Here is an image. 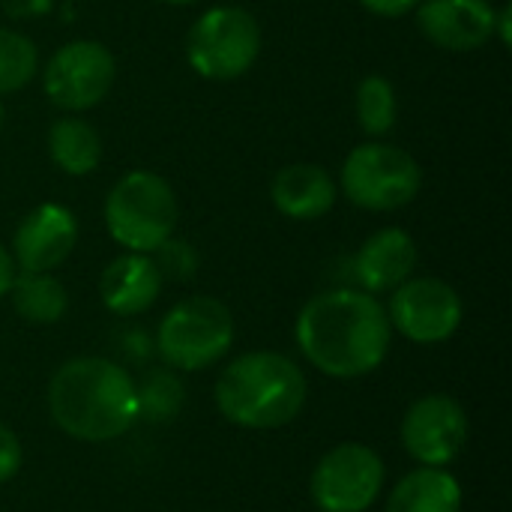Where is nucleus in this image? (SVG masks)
I'll use <instances>...</instances> for the list:
<instances>
[{"label": "nucleus", "mask_w": 512, "mask_h": 512, "mask_svg": "<svg viewBox=\"0 0 512 512\" xmlns=\"http://www.w3.org/2000/svg\"><path fill=\"white\" fill-rule=\"evenodd\" d=\"M39 78L57 111L84 114L108 99L117 81V60L99 39H69L45 60Z\"/></svg>", "instance_id": "6e6552de"}, {"label": "nucleus", "mask_w": 512, "mask_h": 512, "mask_svg": "<svg viewBox=\"0 0 512 512\" xmlns=\"http://www.w3.org/2000/svg\"><path fill=\"white\" fill-rule=\"evenodd\" d=\"M165 279L153 255L120 252L111 258L99 276V300L117 318H138L156 306L162 297Z\"/></svg>", "instance_id": "2eb2a0df"}, {"label": "nucleus", "mask_w": 512, "mask_h": 512, "mask_svg": "<svg viewBox=\"0 0 512 512\" xmlns=\"http://www.w3.org/2000/svg\"><path fill=\"white\" fill-rule=\"evenodd\" d=\"M153 261L165 282H189V279H195V273L201 267L198 249L189 240H180L177 234L153 252Z\"/></svg>", "instance_id": "5701e85b"}, {"label": "nucleus", "mask_w": 512, "mask_h": 512, "mask_svg": "<svg viewBox=\"0 0 512 512\" xmlns=\"http://www.w3.org/2000/svg\"><path fill=\"white\" fill-rule=\"evenodd\" d=\"M3 126H6V108H3V102H0V132H3Z\"/></svg>", "instance_id": "7c9ffc66"}, {"label": "nucleus", "mask_w": 512, "mask_h": 512, "mask_svg": "<svg viewBox=\"0 0 512 512\" xmlns=\"http://www.w3.org/2000/svg\"><path fill=\"white\" fill-rule=\"evenodd\" d=\"M357 3L378 18H402L408 12H414L420 0H357Z\"/></svg>", "instance_id": "a878e982"}, {"label": "nucleus", "mask_w": 512, "mask_h": 512, "mask_svg": "<svg viewBox=\"0 0 512 512\" xmlns=\"http://www.w3.org/2000/svg\"><path fill=\"white\" fill-rule=\"evenodd\" d=\"M309 399V381L297 360L282 351H246L216 378V411L237 429L273 432L291 426Z\"/></svg>", "instance_id": "7ed1b4c3"}, {"label": "nucleus", "mask_w": 512, "mask_h": 512, "mask_svg": "<svg viewBox=\"0 0 512 512\" xmlns=\"http://www.w3.org/2000/svg\"><path fill=\"white\" fill-rule=\"evenodd\" d=\"M39 75L36 42L12 27H0V99L24 90Z\"/></svg>", "instance_id": "4be33fe9"}, {"label": "nucleus", "mask_w": 512, "mask_h": 512, "mask_svg": "<svg viewBox=\"0 0 512 512\" xmlns=\"http://www.w3.org/2000/svg\"><path fill=\"white\" fill-rule=\"evenodd\" d=\"M0 9L15 21H30L48 15L54 9V0H0Z\"/></svg>", "instance_id": "393cba45"}, {"label": "nucleus", "mask_w": 512, "mask_h": 512, "mask_svg": "<svg viewBox=\"0 0 512 512\" xmlns=\"http://www.w3.org/2000/svg\"><path fill=\"white\" fill-rule=\"evenodd\" d=\"M387 318L393 333L414 345L450 342L465 321L462 294L438 276H411L390 291Z\"/></svg>", "instance_id": "9d476101"}, {"label": "nucleus", "mask_w": 512, "mask_h": 512, "mask_svg": "<svg viewBox=\"0 0 512 512\" xmlns=\"http://www.w3.org/2000/svg\"><path fill=\"white\" fill-rule=\"evenodd\" d=\"M120 348H123L126 357H132V360H138V363H144L150 354H156L153 339H150L144 330H126L123 339H120Z\"/></svg>", "instance_id": "bb28decb"}, {"label": "nucleus", "mask_w": 512, "mask_h": 512, "mask_svg": "<svg viewBox=\"0 0 512 512\" xmlns=\"http://www.w3.org/2000/svg\"><path fill=\"white\" fill-rule=\"evenodd\" d=\"M414 12L420 33L444 51L468 54L495 39L498 6L492 0H420Z\"/></svg>", "instance_id": "ddd939ff"}, {"label": "nucleus", "mask_w": 512, "mask_h": 512, "mask_svg": "<svg viewBox=\"0 0 512 512\" xmlns=\"http://www.w3.org/2000/svg\"><path fill=\"white\" fill-rule=\"evenodd\" d=\"M264 33L258 18L234 3L204 9L186 33V63L204 81H237L261 57Z\"/></svg>", "instance_id": "0eeeda50"}, {"label": "nucleus", "mask_w": 512, "mask_h": 512, "mask_svg": "<svg viewBox=\"0 0 512 512\" xmlns=\"http://www.w3.org/2000/svg\"><path fill=\"white\" fill-rule=\"evenodd\" d=\"M21 465H24L21 441H18V435L6 423H0V486L9 483V480H15L18 471H21Z\"/></svg>", "instance_id": "b1692460"}, {"label": "nucleus", "mask_w": 512, "mask_h": 512, "mask_svg": "<svg viewBox=\"0 0 512 512\" xmlns=\"http://www.w3.org/2000/svg\"><path fill=\"white\" fill-rule=\"evenodd\" d=\"M102 222L108 237L123 252L153 255L177 234L180 201L162 174L150 168H132L111 183L102 204Z\"/></svg>", "instance_id": "20e7f679"}, {"label": "nucleus", "mask_w": 512, "mask_h": 512, "mask_svg": "<svg viewBox=\"0 0 512 512\" xmlns=\"http://www.w3.org/2000/svg\"><path fill=\"white\" fill-rule=\"evenodd\" d=\"M234 336L237 324L231 309L210 294H192L162 315L153 348L174 372H204L228 357Z\"/></svg>", "instance_id": "39448f33"}, {"label": "nucleus", "mask_w": 512, "mask_h": 512, "mask_svg": "<svg viewBox=\"0 0 512 512\" xmlns=\"http://www.w3.org/2000/svg\"><path fill=\"white\" fill-rule=\"evenodd\" d=\"M78 237L75 213L60 201H42L15 225L9 255L18 273H54L72 258Z\"/></svg>", "instance_id": "f8f14e48"}, {"label": "nucleus", "mask_w": 512, "mask_h": 512, "mask_svg": "<svg viewBox=\"0 0 512 512\" xmlns=\"http://www.w3.org/2000/svg\"><path fill=\"white\" fill-rule=\"evenodd\" d=\"M294 339L312 369L336 381H354L384 366L393 348V327L387 306L375 294L339 285L303 303Z\"/></svg>", "instance_id": "f257e3e1"}, {"label": "nucleus", "mask_w": 512, "mask_h": 512, "mask_svg": "<svg viewBox=\"0 0 512 512\" xmlns=\"http://www.w3.org/2000/svg\"><path fill=\"white\" fill-rule=\"evenodd\" d=\"M45 150L51 165L66 177H90L105 156V141L99 129L81 114H60L45 135Z\"/></svg>", "instance_id": "f3484780"}, {"label": "nucleus", "mask_w": 512, "mask_h": 512, "mask_svg": "<svg viewBox=\"0 0 512 512\" xmlns=\"http://www.w3.org/2000/svg\"><path fill=\"white\" fill-rule=\"evenodd\" d=\"M495 39L507 48L512 42V6L504 3L498 6V15H495Z\"/></svg>", "instance_id": "c85d7f7f"}, {"label": "nucleus", "mask_w": 512, "mask_h": 512, "mask_svg": "<svg viewBox=\"0 0 512 512\" xmlns=\"http://www.w3.org/2000/svg\"><path fill=\"white\" fill-rule=\"evenodd\" d=\"M45 402L51 423L81 444H108L138 426L135 378L108 357H72L57 366Z\"/></svg>", "instance_id": "f03ea898"}, {"label": "nucleus", "mask_w": 512, "mask_h": 512, "mask_svg": "<svg viewBox=\"0 0 512 512\" xmlns=\"http://www.w3.org/2000/svg\"><path fill=\"white\" fill-rule=\"evenodd\" d=\"M273 207L294 222H318L339 201L336 177L318 162H288L270 180Z\"/></svg>", "instance_id": "dca6fc26"}, {"label": "nucleus", "mask_w": 512, "mask_h": 512, "mask_svg": "<svg viewBox=\"0 0 512 512\" xmlns=\"http://www.w3.org/2000/svg\"><path fill=\"white\" fill-rule=\"evenodd\" d=\"M465 492L447 468H414L390 492L387 512H462Z\"/></svg>", "instance_id": "a211bd4d"}, {"label": "nucleus", "mask_w": 512, "mask_h": 512, "mask_svg": "<svg viewBox=\"0 0 512 512\" xmlns=\"http://www.w3.org/2000/svg\"><path fill=\"white\" fill-rule=\"evenodd\" d=\"M387 486V465L378 450L345 441L327 450L312 477L309 498L318 512H366Z\"/></svg>", "instance_id": "1a4fd4ad"}, {"label": "nucleus", "mask_w": 512, "mask_h": 512, "mask_svg": "<svg viewBox=\"0 0 512 512\" xmlns=\"http://www.w3.org/2000/svg\"><path fill=\"white\" fill-rule=\"evenodd\" d=\"M417 264H420L417 240L405 228L387 225L369 234L357 246V252L351 255V279L354 288L378 297L408 282L417 273Z\"/></svg>", "instance_id": "4468645a"}, {"label": "nucleus", "mask_w": 512, "mask_h": 512, "mask_svg": "<svg viewBox=\"0 0 512 512\" xmlns=\"http://www.w3.org/2000/svg\"><path fill=\"white\" fill-rule=\"evenodd\" d=\"M6 297L15 315L33 327H51L69 312V291L54 273H15Z\"/></svg>", "instance_id": "6ab92c4d"}, {"label": "nucleus", "mask_w": 512, "mask_h": 512, "mask_svg": "<svg viewBox=\"0 0 512 512\" xmlns=\"http://www.w3.org/2000/svg\"><path fill=\"white\" fill-rule=\"evenodd\" d=\"M336 183L354 207L369 213H393L417 201L423 189V168L405 147L384 138H369L345 156Z\"/></svg>", "instance_id": "423d86ee"}, {"label": "nucleus", "mask_w": 512, "mask_h": 512, "mask_svg": "<svg viewBox=\"0 0 512 512\" xmlns=\"http://www.w3.org/2000/svg\"><path fill=\"white\" fill-rule=\"evenodd\" d=\"M165 6H192V3H198V0H162Z\"/></svg>", "instance_id": "c756f323"}, {"label": "nucleus", "mask_w": 512, "mask_h": 512, "mask_svg": "<svg viewBox=\"0 0 512 512\" xmlns=\"http://www.w3.org/2000/svg\"><path fill=\"white\" fill-rule=\"evenodd\" d=\"M354 117L366 138H387L399 120L396 84L381 72L363 75L354 90Z\"/></svg>", "instance_id": "aec40b11"}, {"label": "nucleus", "mask_w": 512, "mask_h": 512, "mask_svg": "<svg viewBox=\"0 0 512 512\" xmlns=\"http://www.w3.org/2000/svg\"><path fill=\"white\" fill-rule=\"evenodd\" d=\"M15 273H18V267H15V261H12V255H9V246L0 243V300L9 294V288H12V282H15Z\"/></svg>", "instance_id": "cd10ccee"}, {"label": "nucleus", "mask_w": 512, "mask_h": 512, "mask_svg": "<svg viewBox=\"0 0 512 512\" xmlns=\"http://www.w3.org/2000/svg\"><path fill=\"white\" fill-rule=\"evenodd\" d=\"M135 396H138V423H156L165 426L180 417L186 405V384L180 372L159 366L147 369L141 381H135Z\"/></svg>", "instance_id": "412c9836"}, {"label": "nucleus", "mask_w": 512, "mask_h": 512, "mask_svg": "<svg viewBox=\"0 0 512 512\" xmlns=\"http://www.w3.org/2000/svg\"><path fill=\"white\" fill-rule=\"evenodd\" d=\"M399 438L405 453L423 468H450L468 447L471 420L465 405L450 393L414 399L402 417Z\"/></svg>", "instance_id": "9b49d317"}]
</instances>
